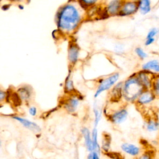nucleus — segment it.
I'll return each mask as SVG.
<instances>
[{
  "label": "nucleus",
  "mask_w": 159,
  "mask_h": 159,
  "mask_svg": "<svg viewBox=\"0 0 159 159\" xmlns=\"http://www.w3.org/2000/svg\"><path fill=\"white\" fill-rule=\"evenodd\" d=\"M86 18V9L77 0H68L57 9L55 23L61 35L70 37L76 33Z\"/></svg>",
  "instance_id": "f257e3e1"
},
{
  "label": "nucleus",
  "mask_w": 159,
  "mask_h": 159,
  "mask_svg": "<svg viewBox=\"0 0 159 159\" xmlns=\"http://www.w3.org/2000/svg\"><path fill=\"white\" fill-rule=\"evenodd\" d=\"M143 90L134 72L123 81L122 100L126 103H135Z\"/></svg>",
  "instance_id": "f03ea898"
},
{
  "label": "nucleus",
  "mask_w": 159,
  "mask_h": 159,
  "mask_svg": "<svg viewBox=\"0 0 159 159\" xmlns=\"http://www.w3.org/2000/svg\"><path fill=\"white\" fill-rule=\"evenodd\" d=\"M120 73L114 72L99 78L97 82L94 98H97L104 92L110 91L118 83Z\"/></svg>",
  "instance_id": "7ed1b4c3"
},
{
  "label": "nucleus",
  "mask_w": 159,
  "mask_h": 159,
  "mask_svg": "<svg viewBox=\"0 0 159 159\" xmlns=\"http://www.w3.org/2000/svg\"><path fill=\"white\" fill-rule=\"evenodd\" d=\"M82 100V96L76 93L68 94L63 102V108L68 113L74 114L77 111Z\"/></svg>",
  "instance_id": "20e7f679"
},
{
  "label": "nucleus",
  "mask_w": 159,
  "mask_h": 159,
  "mask_svg": "<svg viewBox=\"0 0 159 159\" xmlns=\"http://www.w3.org/2000/svg\"><path fill=\"white\" fill-rule=\"evenodd\" d=\"M80 49L78 45L75 41H70L67 48V60L70 68H72L80 60Z\"/></svg>",
  "instance_id": "39448f33"
},
{
  "label": "nucleus",
  "mask_w": 159,
  "mask_h": 159,
  "mask_svg": "<svg viewBox=\"0 0 159 159\" xmlns=\"http://www.w3.org/2000/svg\"><path fill=\"white\" fill-rule=\"evenodd\" d=\"M139 12V6L136 1L133 0H123L119 17H132Z\"/></svg>",
  "instance_id": "423d86ee"
},
{
  "label": "nucleus",
  "mask_w": 159,
  "mask_h": 159,
  "mask_svg": "<svg viewBox=\"0 0 159 159\" xmlns=\"http://www.w3.org/2000/svg\"><path fill=\"white\" fill-rule=\"evenodd\" d=\"M129 112L127 109L124 107H120L119 109L114 110L112 113L107 115L109 120L115 125H119L124 122L127 119Z\"/></svg>",
  "instance_id": "0eeeda50"
},
{
  "label": "nucleus",
  "mask_w": 159,
  "mask_h": 159,
  "mask_svg": "<svg viewBox=\"0 0 159 159\" xmlns=\"http://www.w3.org/2000/svg\"><path fill=\"white\" fill-rule=\"evenodd\" d=\"M123 0H110L104 6L103 14L106 17L119 16Z\"/></svg>",
  "instance_id": "6e6552de"
},
{
  "label": "nucleus",
  "mask_w": 159,
  "mask_h": 159,
  "mask_svg": "<svg viewBox=\"0 0 159 159\" xmlns=\"http://www.w3.org/2000/svg\"><path fill=\"white\" fill-rule=\"evenodd\" d=\"M135 73L137 78H138L140 83L141 84L143 89H151L153 85L155 75L150 72H148L142 70H139Z\"/></svg>",
  "instance_id": "1a4fd4ad"
},
{
  "label": "nucleus",
  "mask_w": 159,
  "mask_h": 159,
  "mask_svg": "<svg viewBox=\"0 0 159 159\" xmlns=\"http://www.w3.org/2000/svg\"><path fill=\"white\" fill-rule=\"evenodd\" d=\"M157 97L152 89H144L135 102L139 107H145L154 102Z\"/></svg>",
  "instance_id": "9d476101"
},
{
  "label": "nucleus",
  "mask_w": 159,
  "mask_h": 159,
  "mask_svg": "<svg viewBox=\"0 0 159 159\" xmlns=\"http://www.w3.org/2000/svg\"><path fill=\"white\" fill-rule=\"evenodd\" d=\"M11 118L20 124L24 128L32 131L34 133L38 134L41 132V127L35 122L29 120L27 118H24L22 116L12 115Z\"/></svg>",
  "instance_id": "9b49d317"
},
{
  "label": "nucleus",
  "mask_w": 159,
  "mask_h": 159,
  "mask_svg": "<svg viewBox=\"0 0 159 159\" xmlns=\"http://www.w3.org/2000/svg\"><path fill=\"white\" fill-rule=\"evenodd\" d=\"M140 67V70L150 72L155 75H159V60L158 59L148 60L143 62Z\"/></svg>",
  "instance_id": "f8f14e48"
},
{
  "label": "nucleus",
  "mask_w": 159,
  "mask_h": 159,
  "mask_svg": "<svg viewBox=\"0 0 159 159\" xmlns=\"http://www.w3.org/2000/svg\"><path fill=\"white\" fill-rule=\"evenodd\" d=\"M122 84L123 81L118 82L109 92V100L116 102L122 100Z\"/></svg>",
  "instance_id": "ddd939ff"
},
{
  "label": "nucleus",
  "mask_w": 159,
  "mask_h": 159,
  "mask_svg": "<svg viewBox=\"0 0 159 159\" xmlns=\"http://www.w3.org/2000/svg\"><path fill=\"white\" fill-rule=\"evenodd\" d=\"M22 103H28L32 96V89L29 86H22L19 87L16 91Z\"/></svg>",
  "instance_id": "4468645a"
},
{
  "label": "nucleus",
  "mask_w": 159,
  "mask_h": 159,
  "mask_svg": "<svg viewBox=\"0 0 159 159\" xmlns=\"http://www.w3.org/2000/svg\"><path fill=\"white\" fill-rule=\"evenodd\" d=\"M120 148L125 153L133 157H137L141 154V148L132 143H123L120 145Z\"/></svg>",
  "instance_id": "2eb2a0df"
},
{
  "label": "nucleus",
  "mask_w": 159,
  "mask_h": 159,
  "mask_svg": "<svg viewBox=\"0 0 159 159\" xmlns=\"http://www.w3.org/2000/svg\"><path fill=\"white\" fill-rule=\"evenodd\" d=\"M63 89H64V92L68 95L76 93L74 81L72 78V72H71V68H70L69 72L65 80Z\"/></svg>",
  "instance_id": "dca6fc26"
},
{
  "label": "nucleus",
  "mask_w": 159,
  "mask_h": 159,
  "mask_svg": "<svg viewBox=\"0 0 159 159\" xmlns=\"http://www.w3.org/2000/svg\"><path fill=\"white\" fill-rule=\"evenodd\" d=\"M81 132L83 138L84 139V143L87 151L89 152H93V148L91 132L89 130L88 128L86 127H83Z\"/></svg>",
  "instance_id": "f3484780"
},
{
  "label": "nucleus",
  "mask_w": 159,
  "mask_h": 159,
  "mask_svg": "<svg viewBox=\"0 0 159 159\" xmlns=\"http://www.w3.org/2000/svg\"><path fill=\"white\" fill-rule=\"evenodd\" d=\"M137 3L139 6V12L141 14L147 15L152 11V0H140Z\"/></svg>",
  "instance_id": "a211bd4d"
},
{
  "label": "nucleus",
  "mask_w": 159,
  "mask_h": 159,
  "mask_svg": "<svg viewBox=\"0 0 159 159\" xmlns=\"http://www.w3.org/2000/svg\"><path fill=\"white\" fill-rule=\"evenodd\" d=\"M145 129L148 132H155L159 130V121L155 118H150L147 120Z\"/></svg>",
  "instance_id": "6ab92c4d"
},
{
  "label": "nucleus",
  "mask_w": 159,
  "mask_h": 159,
  "mask_svg": "<svg viewBox=\"0 0 159 159\" xmlns=\"http://www.w3.org/2000/svg\"><path fill=\"white\" fill-rule=\"evenodd\" d=\"M93 111L94 114V127H97L102 117V110L101 109L100 107L96 102H94Z\"/></svg>",
  "instance_id": "aec40b11"
},
{
  "label": "nucleus",
  "mask_w": 159,
  "mask_h": 159,
  "mask_svg": "<svg viewBox=\"0 0 159 159\" xmlns=\"http://www.w3.org/2000/svg\"><path fill=\"white\" fill-rule=\"evenodd\" d=\"M91 137H92V142H93V151L99 153L100 150H101L99 142H98V132L97 127H94L91 130Z\"/></svg>",
  "instance_id": "412c9836"
},
{
  "label": "nucleus",
  "mask_w": 159,
  "mask_h": 159,
  "mask_svg": "<svg viewBox=\"0 0 159 159\" xmlns=\"http://www.w3.org/2000/svg\"><path fill=\"white\" fill-rule=\"evenodd\" d=\"M111 139L110 135L107 134H104L103 135V139L102 141L101 150L106 153L109 152L110 148H111Z\"/></svg>",
  "instance_id": "4be33fe9"
},
{
  "label": "nucleus",
  "mask_w": 159,
  "mask_h": 159,
  "mask_svg": "<svg viewBox=\"0 0 159 159\" xmlns=\"http://www.w3.org/2000/svg\"><path fill=\"white\" fill-rule=\"evenodd\" d=\"M134 53L136 57L141 61H143L148 58V53L142 47L138 46L134 48Z\"/></svg>",
  "instance_id": "5701e85b"
},
{
  "label": "nucleus",
  "mask_w": 159,
  "mask_h": 159,
  "mask_svg": "<svg viewBox=\"0 0 159 159\" xmlns=\"http://www.w3.org/2000/svg\"><path fill=\"white\" fill-rule=\"evenodd\" d=\"M80 4L84 7L86 10L93 7L94 6H98L100 0H77Z\"/></svg>",
  "instance_id": "b1692460"
},
{
  "label": "nucleus",
  "mask_w": 159,
  "mask_h": 159,
  "mask_svg": "<svg viewBox=\"0 0 159 159\" xmlns=\"http://www.w3.org/2000/svg\"><path fill=\"white\" fill-rule=\"evenodd\" d=\"M155 153L153 150L148 149L136 157V159H155Z\"/></svg>",
  "instance_id": "393cba45"
},
{
  "label": "nucleus",
  "mask_w": 159,
  "mask_h": 159,
  "mask_svg": "<svg viewBox=\"0 0 159 159\" xmlns=\"http://www.w3.org/2000/svg\"><path fill=\"white\" fill-rule=\"evenodd\" d=\"M151 89L156 96L157 98H159V75L154 76L153 85Z\"/></svg>",
  "instance_id": "a878e982"
},
{
  "label": "nucleus",
  "mask_w": 159,
  "mask_h": 159,
  "mask_svg": "<svg viewBox=\"0 0 159 159\" xmlns=\"http://www.w3.org/2000/svg\"><path fill=\"white\" fill-rule=\"evenodd\" d=\"M159 34V28L157 27H151L147 32L145 39H156Z\"/></svg>",
  "instance_id": "bb28decb"
},
{
  "label": "nucleus",
  "mask_w": 159,
  "mask_h": 159,
  "mask_svg": "<svg viewBox=\"0 0 159 159\" xmlns=\"http://www.w3.org/2000/svg\"><path fill=\"white\" fill-rule=\"evenodd\" d=\"M114 50L115 53H116L117 54L120 55L122 53H124V50H125V48L123 44L120 43H117L115 45L114 47Z\"/></svg>",
  "instance_id": "cd10ccee"
},
{
  "label": "nucleus",
  "mask_w": 159,
  "mask_h": 159,
  "mask_svg": "<svg viewBox=\"0 0 159 159\" xmlns=\"http://www.w3.org/2000/svg\"><path fill=\"white\" fill-rule=\"evenodd\" d=\"M7 97H8L7 92L3 89H1L0 90V101L1 104L2 102H5L7 101Z\"/></svg>",
  "instance_id": "c85d7f7f"
},
{
  "label": "nucleus",
  "mask_w": 159,
  "mask_h": 159,
  "mask_svg": "<svg viewBox=\"0 0 159 159\" xmlns=\"http://www.w3.org/2000/svg\"><path fill=\"white\" fill-rule=\"evenodd\" d=\"M28 112L30 114V116L32 117H35L37 115L38 113V109L36 106H30L29 107L28 109Z\"/></svg>",
  "instance_id": "c756f323"
},
{
  "label": "nucleus",
  "mask_w": 159,
  "mask_h": 159,
  "mask_svg": "<svg viewBox=\"0 0 159 159\" xmlns=\"http://www.w3.org/2000/svg\"><path fill=\"white\" fill-rule=\"evenodd\" d=\"M156 40V39H145L144 45L145 47H148L153 45Z\"/></svg>",
  "instance_id": "7c9ffc66"
},
{
  "label": "nucleus",
  "mask_w": 159,
  "mask_h": 159,
  "mask_svg": "<svg viewBox=\"0 0 159 159\" xmlns=\"http://www.w3.org/2000/svg\"><path fill=\"white\" fill-rule=\"evenodd\" d=\"M10 3H16V4H19L21 2H26L28 0H6Z\"/></svg>",
  "instance_id": "2f4dec72"
},
{
  "label": "nucleus",
  "mask_w": 159,
  "mask_h": 159,
  "mask_svg": "<svg viewBox=\"0 0 159 159\" xmlns=\"http://www.w3.org/2000/svg\"><path fill=\"white\" fill-rule=\"evenodd\" d=\"M93 159H100L99 155V153H98L96 152H94V151H93Z\"/></svg>",
  "instance_id": "473e14b6"
},
{
  "label": "nucleus",
  "mask_w": 159,
  "mask_h": 159,
  "mask_svg": "<svg viewBox=\"0 0 159 159\" xmlns=\"http://www.w3.org/2000/svg\"><path fill=\"white\" fill-rule=\"evenodd\" d=\"M133 1H136V2H139L140 0H133Z\"/></svg>",
  "instance_id": "72a5a7b5"
},
{
  "label": "nucleus",
  "mask_w": 159,
  "mask_h": 159,
  "mask_svg": "<svg viewBox=\"0 0 159 159\" xmlns=\"http://www.w3.org/2000/svg\"><path fill=\"white\" fill-rule=\"evenodd\" d=\"M71 1H76V0H71Z\"/></svg>",
  "instance_id": "f704fd0d"
}]
</instances>
